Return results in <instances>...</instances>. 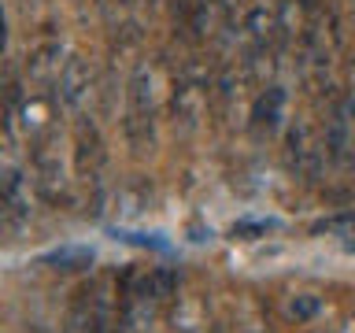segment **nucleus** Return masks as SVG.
Instances as JSON below:
<instances>
[{"instance_id":"obj_10","label":"nucleus","mask_w":355,"mask_h":333,"mask_svg":"<svg viewBox=\"0 0 355 333\" xmlns=\"http://www.w3.org/2000/svg\"><path fill=\"white\" fill-rule=\"evenodd\" d=\"M315 311H318V300H315V296L300 300V304H296V300H293V315H296L300 322H304V318H311V315H315Z\"/></svg>"},{"instance_id":"obj_5","label":"nucleus","mask_w":355,"mask_h":333,"mask_svg":"<svg viewBox=\"0 0 355 333\" xmlns=\"http://www.w3.org/2000/svg\"><path fill=\"white\" fill-rule=\"evenodd\" d=\"M0 204H4V226L15 230L30 219V178H22L19 166L4 171V185H0Z\"/></svg>"},{"instance_id":"obj_3","label":"nucleus","mask_w":355,"mask_h":333,"mask_svg":"<svg viewBox=\"0 0 355 333\" xmlns=\"http://www.w3.org/2000/svg\"><path fill=\"white\" fill-rule=\"evenodd\" d=\"M55 93H60V104L67 111H82L89 104V96H93V67L82 56H71L60 82H55Z\"/></svg>"},{"instance_id":"obj_4","label":"nucleus","mask_w":355,"mask_h":333,"mask_svg":"<svg viewBox=\"0 0 355 333\" xmlns=\"http://www.w3.org/2000/svg\"><path fill=\"white\" fill-rule=\"evenodd\" d=\"M204 115H207V85L193 82V78L178 82L174 85V126L185 130V133H193Z\"/></svg>"},{"instance_id":"obj_2","label":"nucleus","mask_w":355,"mask_h":333,"mask_svg":"<svg viewBox=\"0 0 355 333\" xmlns=\"http://www.w3.org/2000/svg\"><path fill=\"white\" fill-rule=\"evenodd\" d=\"M288 163H293L296 178H304V182H315L322 174V166H326V144L315 130L307 126V122H293V130H288Z\"/></svg>"},{"instance_id":"obj_6","label":"nucleus","mask_w":355,"mask_h":333,"mask_svg":"<svg viewBox=\"0 0 355 333\" xmlns=\"http://www.w3.org/2000/svg\"><path fill=\"white\" fill-rule=\"evenodd\" d=\"M63 44L60 41H41L37 49H30L26 60V78L33 85H55L63 74Z\"/></svg>"},{"instance_id":"obj_7","label":"nucleus","mask_w":355,"mask_h":333,"mask_svg":"<svg viewBox=\"0 0 355 333\" xmlns=\"http://www.w3.org/2000/svg\"><path fill=\"white\" fill-rule=\"evenodd\" d=\"M104 141H100V133L93 122H82L78 126V171H82L85 178H96L100 166H104Z\"/></svg>"},{"instance_id":"obj_9","label":"nucleus","mask_w":355,"mask_h":333,"mask_svg":"<svg viewBox=\"0 0 355 333\" xmlns=\"http://www.w3.org/2000/svg\"><path fill=\"white\" fill-rule=\"evenodd\" d=\"M104 330V315H100V307L93 300H78L71 318H67V330L63 333H100Z\"/></svg>"},{"instance_id":"obj_8","label":"nucleus","mask_w":355,"mask_h":333,"mask_svg":"<svg viewBox=\"0 0 355 333\" xmlns=\"http://www.w3.org/2000/svg\"><path fill=\"white\" fill-rule=\"evenodd\" d=\"M282 111H285V89L270 85L259 100H255V108H252V126L259 130V133H274L277 122H282Z\"/></svg>"},{"instance_id":"obj_1","label":"nucleus","mask_w":355,"mask_h":333,"mask_svg":"<svg viewBox=\"0 0 355 333\" xmlns=\"http://www.w3.org/2000/svg\"><path fill=\"white\" fill-rule=\"evenodd\" d=\"M130 108H126V137L133 152H152L155 144V93L148 67H137L130 78Z\"/></svg>"}]
</instances>
